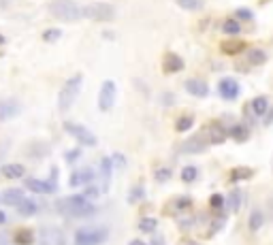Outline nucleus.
<instances>
[{"label":"nucleus","instance_id":"aec40b11","mask_svg":"<svg viewBox=\"0 0 273 245\" xmlns=\"http://www.w3.org/2000/svg\"><path fill=\"white\" fill-rule=\"evenodd\" d=\"M226 137H228V130H224L220 122H213L211 128H209V141H211V143H216V145H218V143H222Z\"/></svg>","mask_w":273,"mask_h":245},{"label":"nucleus","instance_id":"de8ad7c7","mask_svg":"<svg viewBox=\"0 0 273 245\" xmlns=\"http://www.w3.org/2000/svg\"><path fill=\"white\" fill-rule=\"evenodd\" d=\"M130 245H145V243H143V241H137V239H135V241H130Z\"/></svg>","mask_w":273,"mask_h":245},{"label":"nucleus","instance_id":"f03ea898","mask_svg":"<svg viewBox=\"0 0 273 245\" xmlns=\"http://www.w3.org/2000/svg\"><path fill=\"white\" fill-rule=\"evenodd\" d=\"M51 17L60 21H79L83 19V7L77 4L75 0H51L49 2Z\"/></svg>","mask_w":273,"mask_h":245},{"label":"nucleus","instance_id":"9d476101","mask_svg":"<svg viewBox=\"0 0 273 245\" xmlns=\"http://www.w3.org/2000/svg\"><path fill=\"white\" fill-rule=\"evenodd\" d=\"M218 92H220V96L224 100H235L239 96V83L235 81V79L226 77L220 81V85H218Z\"/></svg>","mask_w":273,"mask_h":245},{"label":"nucleus","instance_id":"9b49d317","mask_svg":"<svg viewBox=\"0 0 273 245\" xmlns=\"http://www.w3.org/2000/svg\"><path fill=\"white\" fill-rule=\"evenodd\" d=\"M26 188L30 192H36V194H51L56 192V184L51 181H41V179H26Z\"/></svg>","mask_w":273,"mask_h":245},{"label":"nucleus","instance_id":"a18cd8bd","mask_svg":"<svg viewBox=\"0 0 273 245\" xmlns=\"http://www.w3.org/2000/svg\"><path fill=\"white\" fill-rule=\"evenodd\" d=\"M162 98H164V103H167V105H171V103H173V94H164Z\"/></svg>","mask_w":273,"mask_h":245},{"label":"nucleus","instance_id":"c03bdc74","mask_svg":"<svg viewBox=\"0 0 273 245\" xmlns=\"http://www.w3.org/2000/svg\"><path fill=\"white\" fill-rule=\"evenodd\" d=\"M271 122H273V109L269 111V115H267V117H265V124H267V126H269V124H271Z\"/></svg>","mask_w":273,"mask_h":245},{"label":"nucleus","instance_id":"58836bf2","mask_svg":"<svg viewBox=\"0 0 273 245\" xmlns=\"http://www.w3.org/2000/svg\"><path fill=\"white\" fill-rule=\"evenodd\" d=\"M209 205L213 207V209H220V207L224 205V199L220 194H211V199H209Z\"/></svg>","mask_w":273,"mask_h":245},{"label":"nucleus","instance_id":"20e7f679","mask_svg":"<svg viewBox=\"0 0 273 245\" xmlns=\"http://www.w3.org/2000/svg\"><path fill=\"white\" fill-rule=\"evenodd\" d=\"M109 237L105 226H88L75 232V245H103Z\"/></svg>","mask_w":273,"mask_h":245},{"label":"nucleus","instance_id":"f8f14e48","mask_svg":"<svg viewBox=\"0 0 273 245\" xmlns=\"http://www.w3.org/2000/svg\"><path fill=\"white\" fill-rule=\"evenodd\" d=\"M186 90H188V94L196 96V98H205L209 94V85L203 81V79H188L186 81Z\"/></svg>","mask_w":273,"mask_h":245},{"label":"nucleus","instance_id":"37998d69","mask_svg":"<svg viewBox=\"0 0 273 245\" xmlns=\"http://www.w3.org/2000/svg\"><path fill=\"white\" fill-rule=\"evenodd\" d=\"M152 245H164V241H162V239H160L158 234H156V237L152 239Z\"/></svg>","mask_w":273,"mask_h":245},{"label":"nucleus","instance_id":"4c0bfd02","mask_svg":"<svg viewBox=\"0 0 273 245\" xmlns=\"http://www.w3.org/2000/svg\"><path fill=\"white\" fill-rule=\"evenodd\" d=\"M141 196H143V188H141V185H137V188L128 194V202H137Z\"/></svg>","mask_w":273,"mask_h":245},{"label":"nucleus","instance_id":"473e14b6","mask_svg":"<svg viewBox=\"0 0 273 245\" xmlns=\"http://www.w3.org/2000/svg\"><path fill=\"white\" fill-rule=\"evenodd\" d=\"M156 226H158V222L154 220V217H145V220L139 222V230L141 232H154L156 230Z\"/></svg>","mask_w":273,"mask_h":245},{"label":"nucleus","instance_id":"6ab92c4d","mask_svg":"<svg viewBox=\"0 0 273 245\" xmlns=\"http://www.w3.org/2000/svg\"><path fill=\"white\" fill-rule=\"evenodd\" d=\"M24 173H26V167L24 164H17V162L2 167V175L7 179H19V177H24Z\"/></svg>","mask_w":273,"mask_h":245},{"label":"nucleus","instance_id":"ea45409f","mask_svg":"<svg viewBox=\"0 0 273 245\" xmlns=\"http://www.w3.org/2000/svg\"><path fill=\"white\" fill-rule=\"evenodd\" d=\"M237 17H239V19H252L254 15H252V11H250V9L241 7V9H237Z\"/></svg>","mask_w":273,"mask_h":245},{"label":"nucleus","instance_id":"1a4fd4ad","mask_svg":"<svg viewBox=\"0 0 273 245\" xmlns=\"http://www.w3.org/2000/svg\"><path fill=\"white\" fill-rule=\"evenodd\" d=\"M19 111H21L19 100H15V98H0V122L13 120V117L19 115Z\"/></svg>","mask_w":273,"mask_h":245},{"label":"nucleus","instance_id":"39448f33","mask_svg":"<svg viewBox=\"0 0 273 245\" xmlns=\"http://www.w3.org/2000/svg\"><path fill=\"white\" fill-rule=\"evenodd\" d=\"M83 17L92 21H111L115 19V9L107 2H90L83 7Z\"/></svg>","mask_w":273,"mask_h":245},{"label":"nucleus","instance_id":"2eb2a0df","mask_svg":"<svg viewBox=\"0 0 273 245\" xmlns=\"http://www.w3.org/2000/svg\"><path fill=\"white\" fill-rule=\"evenodd\" d=\"M24 199H26L24 192H21V190H15V188H11V190H2V192H0V202H2V205L17 207Z\"/></svg>","mask_w":273,"mask_h":245},{"label":"nucleus","instance_id":"5701e85b","mask_svg":"<svg viewBox=\"0 0 273 245\" xmlns=\"http://www.w3.org/2000/svg\"><path fill=\"white\" fill-rule=\"evenodd\" d=\"M228 135H231L233 141L243 143V141H248V138H250V130L245 126H241V124H235L231 130H228Z\"/></svg>","mask_w":273,"mask_h":245},{"label":"nucleus","instance_id":"79ce46f5","mask_svg":"<svg viewBox=\"0 0 273 245\" xmlns=\"http://www.w3.org/2000/svg\"><path fill=\"white\" fill-rule=\"evenodd\" d=\"M11 4H13V0H0V11H4V9H9Z\"/></svg>","mask_w":273,"mask_h":245},{"label":"nucleus","instance_id":"2f4dec72","mask_svg":"<svg viewBox=\"0 0 273 245\" xmlns=\"http://www.w3.org/2000/svg\"><path fill=\"white\" fill-rule=\"evenodd\" d=\"M192 205V199L190 196H179V199H173V211H181V209H188Z\"/></svg>","mask_w":273,"mask_h":245},{"label":"nucleus","instance_id":"a878e982","mask_svg":"<svg viewBox=\"0 0 273 245\" xmlns=\"http://www.w3.org/2000/svg\"><path fill=\"white\" fill-rule=\"evenodd\" d=\"M222 32L224 34H231V36H235V34H239L241 32V26L237 24V19H224V24H222Z\"/></svg>","mask_w":273,"mask_h":245},{"label":"nucleus","instance_id":"7c9ffc66","mask_svg":"<svg viewBox=\"0 0 273 245\" xmlns=\"http://www.w3.org/2000/svg\"><path fill=\"white\" fill-rule=\"evenodd\" d=\"M196 177H199V170H196V167H186L184 170H181V181H184V184H192Z\"/></svg>","mask_w":273,"mask_h":245},{"label":"nucleus","instance_id":"423d86ee","mask_svg":"<svg viewBox=\"0 0 273 245\" xmlns=\"http://www.w3.org/2000/svg\"><path fill=\"white\" fill-rule=\"evenodd\" d=\"M64 130L68 132L73 138H77L81 145H85V147H94L96 145V137H94V132H90L85 126H81V124H75V122H66L64 124Z\"/></svg>","mask_w":273,"mask_h":245},{"label":"nucleus","instance_id":"0eeeda50","mask_svg":"<svg viewBox=\"0 0 273 245\" xmlns=\"http://www.w3.org/2000/svg\"><path fill=\"white\" fill-rule=\"evenodd\" d=\"M113 103H115V81L107 79V81H103V88H100V94H98V109L111 111Z\"/></svg>","mask_w":273,"mask_h":245},{"label":"nucleus","instance_id":"f704fd0d","mask_svg":"<svg viewBox=\"0 0 273 245\" xmlns=\"http://www.w3.org/2000/svg\"><path fill=\"white\" fill-rule=\"evenodd\" d=\"M62 36V30H58V28H49V30H45L43 32V41H47V43H51V41H58Z\"/></svg>","mask_w":273,"mask_h":245},{"label":"nucleus","instance_id":"6e6552de","mask_svg":"<svg viewBox=\"0 0 273 245\" xmlns=\"http://www.w3.org/2000/svg\"><path fill=\"white\" fill-rule=\"evenodd\" d=\"M39 245H66V237H64V232L60 230V228L47 226L41 230Z\"/></svg>","mask_w":273,"mask_h":245},{"label":"nucleus","instance_id":"8fccbe9b","mask_svg":"<svg viewBox=\"0 0 273 245\" xmlns=\"http://www.w3.org/2000/svg\"><path fill=\"white\" fill-rule=\"evenodd\" d=\"M2 45H4V36L0 34V47H2Z\"/></svg>","mask_w":273,"mask_h":245},{"label":"nucleus","instance_id":"c756f323","mask_svg":"<svg viewBox=\"0 0 273 245\" xmlns=\"http://www.w3.org/2000/svg\"><path fill=\"white\" fill-rule=\"evenodd\" d=\"M192 124H194V117L192 115H181L177 120V124H175V128H177V132H188Z\"/></svg>","mask_w":273,"mask_h":245},{"label":"nucleus","instance_id":"49530a36","mask_svg":"<svg viewBox=\"0 0 273 245\" xmlns=\"http://www.w3.org/2000/svg\"><path fill=\"white\" fill-rule=\"evenodd\" d=\"M4 222H7V213L0 211V224H4Z\"/></svg>","mask_w":273,"mask_h":245},{"label":"nucleus","instance_id":"412c9836","mask_svg":"<svg viewBox=\"0 0 273 245\" xmlns=\"http://www.w3.org/2000/svg\"><path fill=\"white\" fill-rule=\"evenodd\" d=\"M13 241L17 245H32L34 243V232H32L30 228H19V230L13 234Z\"/></svg>","mask_w":273,"mask_h":245},{"label":"nucleus","instance_id":"f257e3e1","mask_svg":"<svg viewBox=\"0 0 273 245\" xmlns=\"http://www.w3.org/2000/svg\"><path fill=\"white\" fill-rule=\"evenodd\" d=\"M56 209L66 217H85V215H92L96 211V207L88 200L85 194H73V196H66V199L58 200Z\"/></svg>","mask_w":273,"mask_h":245},{"label":"nucleus","instance_id":"72a5a7b5","mask_svg":"<svg viewBox=\"0 0 273 245\" xmlns=\"http://www.w3.org/2000/svg\"><path fill=\"white\" fill-rule=\"evenodd\" d=\"M228 205H231L233 211H239V207H241V192H239V190H233L231 196H228Z\"/></svg>","mask_w":273,"mask_h":245},{"label":"nucleus","instance_id":"393cba45","mask_svg":"<svg viewBox=\"0 0 273 245\" xmlns=\"http://www.w3.org/2000/svg\"><path fill=\"white\" fill-rule=\"evenodd\" d=\"M252 109L256 115H267V109H269V100L265 96H256L252 100Z\"/></svg>","mask_w":273,"mask_h":245},{"label":"nucleus","instance_id":"a211bd4d","mask_svg":"<svg viewBox=\"0 0 273 245\" xmlns=\"http://www.w3.org/2000/svg\"><path fill=\"white\" fill-rule=\"evenodd\" d=\"M111 158H103L100 160V177H103V192L109 190V184H111Z\"/></svg>","mask_w":273,"mask_h":245},{"label":"nucleus","instance_id":"7ed1b4c3","mask_svg":"<svg viewBox=\"0 0 273 245\" xmlns=\"http://www.w3.org/2000/svg\"><path fill=\"white\" fill-rule=\"evenodd\" d=\"M81 85H83V75L81 73L73 75L68 81H64V85L60 88V94H58V109L60 111L71 109L73 103L77 100L79 92H81Z\"/></svg>","mask_w":273,"mask_h":245},{"label":"nucleus","instance_id":"e433bc0d","mask_svg":"<svg viewBox=\"0 0 273 245\" xmlns=\"http://www.w3.org/2000/svg\"><path fill=\"white\" fill-rule=\"evenodd\" d=\"M111 162H113L115 168H124L126 167V158L122 156V153H113V156H111Z\"/></svg>","mask_w":273,"mask_h":245},{"label":"nucleus","instance_id":"f3484780","mask_svg":"<svg viewBox=\"0 0 273 245\" xmlns=\"http://www.w3.org/2000/svg\"><path fill=\"white\" fill-rule=\"evenodd\" d=\"M245 47H248V45H245L243 41L231 39V41H224L220 45V49H222V53H226V56H237V53H241Z\"/></svg>","mask_w":273,"mask_h":245},{"label":"nucleus","instance_id":"bb28decb","mask_svg":"<svg viewBox=\"0 0 273 245\" xmlns=\"http://www.w3.org/2000/svg\"><path fill=\"white\" fill-rule=\"evenodd\" d=\"M265 224V217H263V213H260L258 209H254L252 211V215H250V230L256 232V230H260V226Z\"/></svg>","mask_w":273,"mask_h":245},{"label":"nucleus","instance_id":"c85d7f7f","mask_svg":"<svg viewBox=\"0 0 273 245\" xmlns=\"http://www.w3.org/2000/svg\"><path fill=\"white\" fill-rule=\"evenodd\" d=\"M175 2H177L181 9H186V11H201L203 7H205L203 0H175Z\"/></svg>","mask_w":273,"mask_h":245},{"label":"nucleus","instance_id":"b1692460","mask_svg":"<svg viewBox=\"0 0 273 245\" xmlns=\"http://www.w3.org/2000/svg\"><path fill=\"white\" fill-rule=\"evenodd\" d=\"M36 209H39V207H36V202L34 200H30V199H24L17 205V211H19V215L21 217H30V215H34L36 213Z\"/></svg>","mask_w":273,"mask_h":245},{"label":"nucleus","instance_id":"ddd939ff","mask_svg":"<svg viewBox=\"0 0 273 245\" xmlns=\"http://www.w3.org/2000/svg\"><path fill=\"white\" fill-rule=\"evenodd\" d=\"M162 68L167 73H179L181 68H184V60H181L177 53L169 51V53H164V58H162Z\"/></svg>","mask_w":273,"mask_h":245},{"label":"nucleus","instance_id":"dca6fc26","mask_svg":"<svg viewBox=\"0 0 273 245\" xmlns=\"http://www.w3.org/2000/svg\"><path fill=\"white\" fill-rule=\"evenodd\" d=\"M92 179H94V173L90 168L75 170L71 175V185L73 188H77V185H88V184H92Z\"/></svg>","mask_w":273,"mask_h":245},{"label":"nucleus","instance_id":"09e8293b","mask_svg":"<svg viewBox=\"0 0 273 245\" xmlns=\"http://www.w3.org/2000/svg\"><path fill=\"white\" fill-rule=\"evenodd\" d=\"M184 245H201V243H196V241H186Z\"/></svg>","mask_w":273,"mask_h":245},{"label":"nucleus","instance_id":"a19ab883","mask_svg":"<svg viewBox=\"0 0 273 245\" xmlns=\"http://www.w3.org/2000/svg\"><path fill=\"white\" fill-rule=\"evenodd\" d=\"M79 156H81V149H75V152L66 153V160H68V162H73V160H77Z\"/></svg>","mask_w":273,"mask_h":245},{"label":"nucleus","instance_id":"4468645a","mask_svg":"<svg viewBox=\"0 0 273 245\" xmlns=\"http://www.w3.org/2000/svg\"><path fill=\"white\" fill-rule=\"evenodd\" d=\"M205 147H207V138L205 135H196V137H192L188 138V141L184 143V152L186 153H199V152H205Z\"/></svg>","mask_w":273,"mask_h":245},{"label":"nucleus","instance_id":"c9c22d12","mask_svg":"<svg viewBox=\"0 0 273 245\" xmlns=\"http://www.w3.org/2000/svg\"><path fill=\"white\" fill-rule=\"evenodd\" d=\"M154 179H156L158 184H164V181H169V179H171V168H167V167H164V168H158L156 173H154Z\"/></svg>","mask_w":273,"mask_h":245},{"label":"nucleus","instance_id":"4be33fe9","mask_svg":"<svg viewBox=\"0 0 273 245\" xmlns=\"http://www.w3.org/2000/svg\"><path fill=\"white\" fill-rule=\"evenodd\" d=\"M267 62V53L263 49H258V47H252V49H248V64H252V66H260V64Z\"/></svg>","mask_w":273,"mask_h":245},{"label":"nucleus","instance_id":"cd10ccee","mask_svg":"<svg viewBox=\"0 0 273 245\" xmlns=\"http://www.w3.org/2000/svg\"><path fill=\"white\" fill-rule=\"evenodd\" d=\"M248 177H252V168H243V167H237L231 173V184H237V181H241V179H248Z\"/></svg>","mask_w":273,"mask_h":245}]
</instances>
